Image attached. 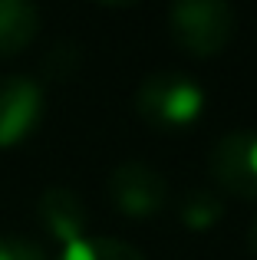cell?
Masks as SVG:
<instances>
[{
  "mask_svg": "<svg viewBox=\"0 0 257 260\" xmlns=\"http://www.w3.org/2000/svg\"><path fill=\"white\" fill-rule=\"evenodd\" d=\"M205 109V89L188 73L162 70L145 76L135 89V112L158 132L188 128Z\"/></svg>",
  "mask_w": 257,
  "mask_h": 260,
  "instance_id": "6da1fadb",
  "label": "cell"
},
{
  "mask_svg": "<svg viewBox=\"0 0 257 260\" xmlns=\"http://www.w3.org/2000/svg\"><path fill=\"white\" fill-rule=\"evenodd\" d=\"M168 33L191 56H218L234 33V7L221 0H185L168 7Z\"/></svg>",
  "mask_w": 257,
  "mask_h": 260,
  "instance_id": "7a4b0ae2",
  "label": "cell"
},
{
  "mask_svg": "<svg viewBox=\"0 0 257 260\" xmlns=\"http://www.w3.org/2000/svg\"><path fill=\"white\" fill-rule=\"evenodd\" d=\"M208 172L214 184L234 198L257 201V132L234 128L214 142L208 155Z\"/></svg>",
  "mask_w": 257,
  "mask_h": 260,
  "instance_id": "3957f363",
  "label": "cell"
},
{
  "mask_svg": "<svg viewBox=\"0 0 257 260\" xmlns=\"http://www.w3.org/2000/svg\"><path fill=\"white\" fill-rule=\"evenodd\" d=\"M106 194L125 217H155L168 201V181L152 165L132 158L109 172Z\"/></svg>",
  "mask_w": 257,
  "mask_h": 260,
  "instance_id": "277c9868",
  "label": "cell"
},
{
  "mask_svg": "<svg viewBox=\"0 0 257 260\" xmlns=\"http://www.w3.org/2000/svg\"><path fill=\"white\" fill-rule=\"evenodd\" d=\"M43 119V86L30 76L0 79V148H13L30 139Z\"/></svg>",
  "mask_w": 257,
  "mask_h": 260,
  "instance_id": "5b68a950",
  "label": "cell"
},
{
  "mask_svg": "<svg viewBox=\"0 0 257 260\" xmlns=\"http://www.w3.org/2000/svg\"><path fill=\"white\" fill-rule=\"evenodd\" d=\"M40 221L43 228L56 237L63 247L83 241L86 237V208L79 201V194L66 184H50V188L40 194Z\"/></svg>",
  "mask_w": 257,
  "mask_h": 260,
  "instance_id": "8992f818",
  "label": "cell"
},
{
  "mask_svg": "<svg viewBox=\"0 0 257 260\" xmlns=\"http://www.w3.org/2000/svg\"><path fill=\"white\" fill-rule=\"evenodd\" d=\"M40 30V10L26 0H0V56H17Z\"/></svg>",
  "mask_w": 257,
  "mask_h": 260,
  "instance_id": "52a82bcc",
  "label": "cell"
},
{
  "mask_svg": "<svg viewBox=\"0 0 257 260\" xmlns=\"http://www.w3.org/2000/svg\"><path fill=\"white\" fill-rule=\"evenodd\" d=\"M224 214V198L214 188H191L178 204V217L191 231H208L221 221Z\"/></svg>",
  "mask_w": 257,
  "mask_h": 260,
  "instance_id": "ba28073f",
  "label": "cell"
},
{
  "mask_svg": "<svg viewBox=\"0 0 257 260\" xmlns=\"http://www.w3.org/2000/svg\"><path fill=\"white\" fill-rule=\"evenodd\" d=\"M56 260H145L132 244L116 237H83V241L63 247Z\"/></svg>",
  "mask_w": 257,
  "mask_h": 260,
  "instance_id": "9c48e42d",
  "label": "cell"
},
{
  "mask_svg": "<svg viewBox=\"0 0 257 260\" xmlns=\"http://www.w3.org/2000/svg\"><path fill=\"white\" fill-rule=\"evenodd\" d=\"M0 260H46V254L26 237H0Z\"/></svg>",
  "mask_w": 257,
  "mask_h": 260,
  "instance_id": "30bf717a",
  "label": "cell"
},
{
  "mask_svg": "<svg viewBox=\"0 0 257 260\" xmlns=\"http://www.w3.org/2000/svg\"><path fill=\"white\" fill-rule=\"evenodd\" d=\"M247 250L257 257V217L251 221V228H247Z\"/></svg>",
  "mask_w": 257,
  "mask_h": 260,
  "instance_id": "8fae6325",
  "label": "cell"
}]
</instances>
